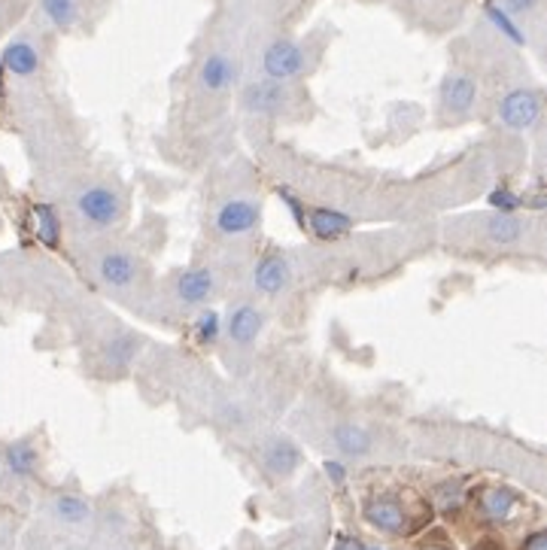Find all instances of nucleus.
<instances>
[{
    "label": "nucleus",
    "instance_id": "9d476101",
    "mask_svg": "<svg viewBox=\"0 0 547 550\" xmlns=\"http://www.w3.org/2000/svg\"><path fill=\"white\" fill-rule=\"evenodd\" d=\"M496 122L511 134H529L542 125L544 116V94L538 85H508L493 103Z\"/></svg>",
    "mask_w": 547,
    "mask_h": 550
},
{
    "label": "nucleus",
    "instance_id": "7ed1b4c3",
    "mask_svg": "<svg viewBox=\"0 0 547 550\" xmlns=\"http://www.w3.org/2000/svg\"><path fill=\"white\" fill-rule=\"evenodd\" d=\"M225 290V270L220 261H195L189 268L173 270L168 280H155L152 295L141 317L173 322H189L198 310L207 308Z\"/></svg>",
    "mask_w": 547,
    "mask_h": 550
},
{
    "label": "nucleus",
    "instance_id": "bb28decb",
    "mask_svg": "<svg viewBox=\"0 0 547 550\" xmlns=\"http://www.w3.org/2000/svg\"><path fill=\"white\" fill-rule=\"evenodd\" d=\"M477 550H499L496 545H493V541H484V545L481 547H477Z\"/></svg>",
    "mask_w": 547,
    "mask_h": 550
},
{
    "label": "nucleus",
    "instance_id": "6ab92c4d",
    "mask_svg": "<svg viewBox=\"0 0 547 550\" xmlns=\"http://www.w3.org/2000/svg\"><path fill=\"white\" fill-rule=\"evenodd\" d=\"M189 326H192V335H195V340H198V347H220V338H222V317L210 308V304L198 310L195 317L189 319Z\"/></svg>",
    "mask_w": 547,
    "mask_h": 550
},
{
    "label": "nucleus",
    "instance_id": "9b49d317",
    "mask_svg": "<svg viewBox=\"0 0 547 550\" xmlns=\"http://www.w3.org/2000/svg\"><path fill=\"white\" fill-rule=\"evenodd\" d=\"M477 103H481V80L465 67H454L441 80L438 89V122L441 125H463L474 119Z\"/></svg>",
    "mask_w": 547,
    "mask_h": 550
},
{
    "label": "nucleus",
    "instance_id": "b1692460",
    "mask_svg": "<svg viewBox=\"0 0 547 550\" xmlns=\"http://www.w3.org/2000/svg\"><path fill=\"white\" fill-rule=\"evenodd\" d=\"M326 475L335 480V484H344V477H347V471H344V466L337 459H328L326 462Z\"/></svg>",
    "mask_w": 547,
    "mask_h": 550
},
{
    "label": "nucleus",
    "instance_id": "1a4fd4ad",
    "mask_svg": "<svg viewBox=\"0 0 547 550\" xmlns=\"http://www.w3.org/2000/svg\"><path fill=\"white\" fill-rule=\"evenodd\" d=\"M265 331H268V304L243 292L229 301V310L222 317L220 347H229L234 359H240V356H249L262 344Z\"/></svg>",
    "mask_w": 547,
    "mask_h": 550
},
{
    "label": "nucleus",
    "instance_id": "dca6fc26",
    "mask_svg": "<svg viewBox=\"0 0 547 550\" xmlns=\"http://www.w3.org/2000/svg\"><path fill=\"white\" fill-rule=\"evenodd\" d=\"M0 466H4V471L13 480H31V477H37L40 453H37V447H34L31 438L10 441L4 450H0Z\"/></svg>",
    "mask_w": 547,
    "mask_h": 550
},
{
    "label": "nucleus",
    "instance_id": "f03ea898",
    "mask_svg": "<svg viewBox=\"0 0 547 550\" xmlns=\"http://www.w3.org/2000/svg\"><path fill=\"white\" fill-rule=\"evenodd\" d=\"M85 252H89L92 283L103 295L122 301L125 308L143 313L155 286L150 252H143L141 243L128 241L122 231L85 243Z\"/></svg>",
    "mask_w": 547,
    "mask_h": 550
},
{
    "label": "nucleus",
    "instance_id": "412c9836",
    "mask_svg": "<svg viewBox=\"0 0 547 550\" xmlns=\"http://www.w3.org/2000/svg\"><path fill=\"white\" fill-rule=\"evenodd\" d=\"M502 13H508L520 28L529 34L532 25L542 22V13H544V0H493Z\"/></svg>",
    "mask_w": 547,
    "mask_h": 550
},
{
    "label": "nucleus",
    "instance_id": "393cba45",
    "mask_svg": "<svg viewBox=\"0 0 547 550\" xmlns=\"http://www.w3.org/2000/svg\"><path fill=\"white\" fill-rule=\"evenodd\" d=\"M523 550H547V535H544V532H535V535H529Z\"/></svg>",
    "mask_w": 547,
    "mask_h": 550
},
{
    "label": "nucleus",
    "instance_id": "ddd939ff",
    "mask_svg": "<svg viewBox=\"0 0 547 550\" xmlns=\"http://www.w3.org/2000/svg\"><path fill=\"white\" fill-rule=\"evenodd\" d=\"M328 441H332L337 457L344 459H362L375 450V435L356 420H337L328 432Z\"/></svg>",
    "mask_w": 547,
    "mask_h": 550
},
{
    "label": "nucleus",
    "instance_id": "20e7f679",
    "mask_svg": "<svg viewBox=\"0 0 547 550\" xmlns=\"http://www.w3.org/2000/svg\"><path fill=\"white\" fill-rule=\"evenodd\" d=\"M238 107L249 119L268 122H304L310 113V98L304 83H280L268 76H243L238 85Z\"/></svg>",
    "mask_w": 547,
    "mask_h": 550
},
{
    "label": "nucleus",
    "instance_id": "4be33fe9",
    "mask_svg": "<svg viewBox=\"0 0 547 550\" xmlns=\"http://www.w3.org/2000/svg\"><path fill=\"white\" fill-rule=\"evenodd\" d=\"M517 505V493L508 490V486H493V490L484 493L481 499V511L486 520H508L511 511Z\"/></svg>",
    "mask_w": 547,
    "mask_h": 550
},
{
    "label": "nucleus",
    "instance_id": "a878e982",
    "mask_svg": "<svg viewBox=\"0 0 547 550\" xmlns=\"http://www.w3.org/2000/svg\"><path fill=\"white\" fill-rule=\"evenodd\" d=\"M4 25H6V4L0 0V31H4Z\"/></svg>",
    "mask_w": 547,
    "mask_h": 550
},
{
    "label": "nucleus",
    "instance_id": "cd10ccee",
    "mask_svg": "<svg viewBox=\"0 0 547 550\" xmlns=\"http://www.w3.org/2000/svg\"><path fill=\"white\" fill-rule=\"evenodd\" d=\"M356 550H377V547H368V545H356Z\"/></svg>",
    "mask_w": 547,
    "mask_h": 550
},
{
    "label": "nucleus",
    "instance_id": "0eeeda50",
    "mask_svg": "<svg viewBox=\"0 0 547 550\" xmlns=\"http://www.w3.org/2000/svg\"><path fill=\"white\" fill-rule=\"evenodd\" d=\"M326 49L323 37H271L259 49V76L280 83H304V76L314 74Z\"/></svg>",
    "mask_w": 547,
    "mask_h": 550
},
{
    "label": "nucleus",
    "instance_id": "2eb2a0df",
    "mask_svg": "<svg viewBox=\"0 0 547 550\" xmlns=\"http://www.w3.org/2000/svg\"><path fill=\"white\" fill-rule=\"evenodd\" d=\"M49 517L61 523L67 529H80V526H89L92 517H94V508L89 499H83L80 493H55L46 505Z\"/></svg>",
    "mask_w": 547,
    "mask_h": 550
},
{
    "label": "nucleus",
    "instance_id": "5701e85b",
    "mask_svg": "<svg viewBox=\"0 0 547 550\" xmlns=\"http://www.w3.org/2000/svg\"><path fill=\"white\" fill-rule=\"evenodd\" d=\"M441 496H444V508H456V505H459V486L456 484L441 486Z\"/></svg>",
    "mask_w": 547,
    "mask_h": 550
},
{
    "label": "nucleus",
    "instance_id": "c85d7f7f",
    "mask_svg": "<svg viewBox=\"0 0 547 550\" xmlns=\"http://www.w3.org/2000/svg\"><path fill=\"white\" fill-rule=\"evenodd\" d=\"M83 4H89V0H83Z\"/></svg>",
    "mask_w": 547,
    "mask_h": 550
},
{
    "label": "nucleus",
    "instance_id": "39448f33",
    "mask_svg": "<svg viewBox=\"0 0 547 550\" xmlns=\"http://www.w3.org/2000/svg\"><path fill=\"white\" fill-rule=\"evenodd\" d=\"M265 201L256 189L249 186H231L222 189L210 201V213H207V229L225 247H240L247 243L262 225Z\"/></svg>",
    "mask_w": 547,
    "mask_h": 550
},
{
    "label": "nucleus",
    "instance_id": "4468645a",
    "mask_svg": "<svg viewBox=\"0 0 547 550\" xmlns=\"http://www.w3.org/2000/svg\"><path fill=\"white\" fill-rule=\"evenodd\" d=\"M37 6L43 25L55 34H71L85 22L83 0H37Z\"/></svg>",
    "mask_w": 547,
    "mask_h": 550
},
{
    "label": "nucleus",
    "instance_id": "aec40b11",
    "mask_svg": "<svg viewBox=\"0 0 547 550\" xmlns=\"http://www.w3.org/2000/svg\"><path fill=\"white\" fill-rule=\"evenodd\" d=\"M61 229H64V222H61L58 216V207L49 204V201H40V204L34 207V231H37V238L43 243H49V247H55L61 241Z\"/></svg>",
    "mask_w": 547,
    "mask_h": 550
},
{
    "label": "nucleus",
    "instance_id": "f3484780",
    "mask_svg": "<svg viewBox=\"0 0 547 550\" xmlns=\"http://www.w3.org/2000/svg\"><path fill=\"white\" fill-rule=\"evenodd\" d=\"M365 520L375 529L386 532V535H402L407 529V511L402 502L389 499V496H380V499H371L365 505Z\"/></svg>",
    "mask_w": 547,
    "mask_h": 550
},
{
    "label": "nucleus",
    "instance_id": "6e6552de",
    "mask_svg": "<svg viewBox=\"0 0 547 550\" xmlns=\"http://www.w3.org/2000/svg\"><path fill=\"white\" fill-rule=\"evenodd\" d=\"M450 234H456L463 243H484L486 250H517L538 234V225L514 211H493L474 213L450 225Z\"/></svg>",
    "mask_w": 547,
    "mask_h": 550
},
{
    "label": "nucleus",
    "instance_id": "a211bd4d",
    "mask_svg": "<svg viewBox=\"0 0 547 550\" xmlns=\"http://www.w3.org/2000/svg\"><path fill=\"white\" fill-rule=\"evenodd\" d=\"M262 466L265 471H271L274 477H289L292 471L301 466V450L295 447L289 438L274 435V438H268L262 444Z\"/></svg>",
    "mask_w": 547,
    "mask_h": 550
},
{
    "label": "nucleus",
    "instance_id": "f8f14e48",
    "mask_svg": "<svg viewBox=\"0 0 547 550\" xmlns=\"http://www.w3.org/2000/svg\"><path fill=\"white\" fill-rule=\"evenodd\" d=\"M0 67H4L13 80H37L43 67H46V46H43V40L34 31L15 34L4 46Z\"/></svg>",
    "mask_w": 547,
    "mask_h": 550
},
{
    "label": "nucleus",
    "instance_id": "423d86ee",
    "mask_svg": "<svg viewBox=\"0 0 547 550\" xmlns=\"http://www.w3.org/2000/svg\"><path fill=\"white\" fill-rule=\"evenodd\" d=\"M243 80V58L238 46H210L201 58L192 64L189 74V98L198 107H213L229 98L231 92H238Z\"/></svg>",
    "mask_w": 547,
    "mask_h": 550
},
{
    "label": "nucleus",
    "instance_id": "f257e3e1",
    "mask_svg": "<svg viewBox=\"0 0 547 550\" xmlns=\"http://www.w3.org/2000/svg\"><path fill=\"white\" fill-rule=\"evenodd\" d=\"M61 207H64V213H58L61 222L67 220L73 234L92 243L125 229L128 213H132V195L116 173L92 168L76 171L67 180L64 192H61Z\"/></svg>",
    "mask_w": 547,
    "mask_h": 550
}]
</instances>
